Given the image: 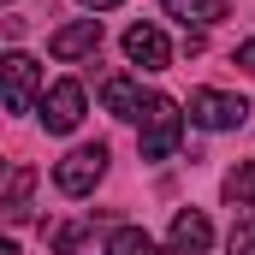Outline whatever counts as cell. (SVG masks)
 <instances>
[{
  "instance_id": "3957f363",
  "label": "cell",
  "mask_w": 255,
  "mask_h": 255,
  "mask_svg": "<svg viewBox=\"0 0 255 255\" xmlns=\"http://www.w3.org/2000/svg\"><path fill=\"white\" fill-rule=\"evenodd\" d=\"M36 119H42V130H54V136H71V130L83 125V83H77V77L48 83V89H42Z\"/></svg>"
},
{
  "instance_id": "e0dca14e",
  "label": "cell",
  "mask_w": 255,
  "mask_h": 255,
  "mask_svg": "<svg viewBox=\"0 0 255 255\" xmlns=\"http://www.w3.org/2000/svg\"><path fill=\"white\" fill-rule=\"evenodd\" d=\"M77 6H89V12H107V6H125V0H77Z\"/></svg>"
},
{
  "instance_id": "6da1fadb",
  "label": "cell",
  "mask_w": 255,
  "mask_h": 255,
  "mask_svg": "<svg viewBox=\"0 0 255 255\" xmlns=\"http://www.w3.org/2000/svg\"><path fill=\"white\" fill-rule=\"evenodd\" d=\"M178 142H184V113H178V101H172V95H148V107H142V119H136V148H142V160H172Z\"/></svg>"
},
{
  "instance_id": "4fadbf2b",
  "label": "cell",
  "mask_w": 255,
  "mask_h": 255,
  "mask_svg": "<svg viewBox=\"0 0 255 255\" xmlns=\"http://www.w3.org/2000/svg\"><path fill=\"white\" fill-rule=\"evenodd\" d=\"M48 244H54V255H77L95 244V220H71V226H54L48 232Z\"/></svg>"
},
{
  "instance_id": "5b68a950",
  "label": "cell",
  "mask_w": 255,
  "mask_h": 255,
  "mask_svg": "<svg viewBox=\"0 0 255 255\" xmlns=\"http://www.w3.org/2000/svg\"><path fill=\"white\" fill-rule=\"evenodd\" d=\"M0 77H6V113L42 107V71H36L30 54H6V60H0Z\"/></svg>"
},
{
  "instance_id": "7a4b0ae2",
  "label": "cell",
  "mask_w": 255,
  "mask_h": 255,
  "mask_svg": "<svg viewBox=\"0 0 255 255\" xmlns=\"http://www.w3.org/2000/svg\"><path fill=\"white\" fill-rule=\"evenodd\" d=\"M101 178H107V142H77L60 166H54V184H60V196H89Z\"/></svg>"
},
{
  "instance_id": "277c9868",
  "label": "cell",
  "mask_w": 255,
  "mask_h": 255,
  "mask_svg": "<svg viewBox=\"0 0 255 255\" xmlns=\"http://www.w3.org/2000/svg\"><path fill=\"white\" fill-rule=\"evenodd\" d=\"M244 119H250L244 95H226V89H196L190 95V125H202V130H238Z\"/></svg>"
},
{
  "instance_id": "52a82bcc",
  "label": "cell",
  "mask_w": 255,
  "mask_h": 255,
  "mask_svg": "<svg viewBox=\"0 0 255 255\" xmlns=\"http://www.w3.org/2000/svg\"><path fill=\"white\" fill-rule=\"evenodd\" d=\"M208 244H214L208 214H202V208H178V214H172V232H166V250L172 255H202Z\"/></svg>"
},
{
  "instance_id": "8fae6325",
  "label": "cell",
  "mask_w": 255,
  "mask_h": 255,
  "mask_svg": "<svg viewBox=\"0 0 255 255\" xmlns=\"http://www.w3.org/2000/svg\"><path fill=\"white\" fill-rule=\"evenodd\" d=\"M30 190H36V172H30V166H12V172H6V202H0L12 226L30 214Z\"/></svg>"
},
{
  "instance_id": "8992f818",
  "label": "cell",
  "mask_w": 255,
  "mask_h": 255,
  "mask_svg": "<svg viewBox=\"0 0 255 255\" xmlns=\"http://www.w3.org/2000/svg\"><path fill=\"white\" fill-rule=\"evenodd\" d=\"M125 60L142 65V71H166V65H172V42H166L154 24H130L125 30Z\"/></svg>"
},
{
  "instance_id": "9a60e30c",
  "label": "cell",
  "mask_w": 255,
  "mask_h": 255,
  "mask_svg": "<svg viewBox=\"0 0 255 255\" xmlns=\"http://www.w3.org/2000/svg\"><path fill=\"white\" fill-rule=\"evenodd\" d=\"M226 250H232V255H255V214H238V220H232Z\"/></svg>"
},
{
  "instance_id": "9c48e42d",
  "label": "cell",
  "mask_w": 255,
  "mask_h": 255,
  "mask_svg": "<svg viewBox=\"0 0 255 255\" xmlns=\"http://www.w3.org/2000/svg\"><path fill=\"white\" fill-rule=\"evenodd\" d=\"M101 107H107L113 119H142L148 95L136 89V77H125V71H107V77H101Z\"/></svg>"
},
{
  "instance_id": "5bb4252c",
  "label": "cell",
  "mask_w": 255,
  "mask_h": 255,
  "mask_svg": "<svg viewBox=\"0 0 255 255\" xmlns=\"http://www.w3.org/2000/svg\"><path fill=\"white\" fill-rule=\"evenodd\" d=\"M220 196H226L232 208H255V160L232 166V172H226V184H220Z\"/></svg>"
},
{
  "instance_id": "30bf717a",
  "label": "cell",
  "mask_w": 255,
  "mask_h": 255,
  "mask_svg": "<svg viewBox=\"0 0 255 255\" xmlns=\"http://www.w3.org/2000/svg\"><path fill=\"white\" fill-rule=\"evenodd\" d=\"M160 6H166V18H178L184 30H214V24L232 12L226 0H160Z\"/></svg>"
},
{
  "instance_id": "7c38bea8",
  "label": "cell",
  "mask_w": 255,
  "mask_h": 255,
  "mask_svg": "<svg viewBox=\"0 0 255 255\" xmlns=\"http://www.w3.org/2000/svg\"><path fill=\"white\" fill-rule=\"evenodd\" d=\"M107 255H160V244L142 226H113L107 232Z\"/></svg>"
},
{
  "instance_id": "2e32d148",
  "label": "cell",
  "mask_w": 255,
  "mask_h": 255,
  "mask_svg": "<svg viewBox=\"0 0 255 255\" xmlns=\"http://www.w3.org/2000/svg\"><path fill=\"white\" fill-rule=\"evenodd\" d=\"M238 71H255V36L244 42V48H238Z\"/></svg>"
},
{
  "instance_id": "ba28073f",
  "label": "cell",
  "mask_w": 255,
  "mask_h": 255,
  "mask_svg": "<svg viewBox=\"0 0 255 255\" xmlns=\"http://www.w3.org/2000/svg\"><path fill=\"white\" fill-rule=\"evenodd\" d=\"M101 48V18H77V24H65L48 36V54L54 60H89Z\"/></svg>"
}]
</instances>
